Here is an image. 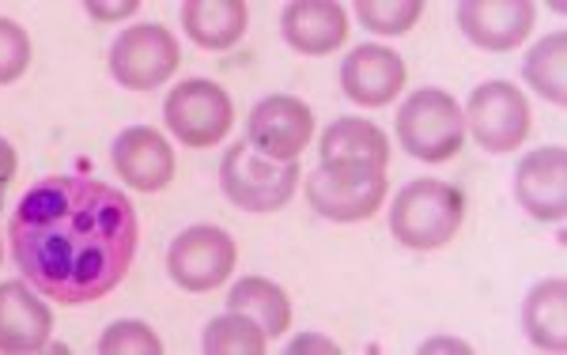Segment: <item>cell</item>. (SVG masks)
<instances>
[{"label":"cell","mask_w":567,"mask_h":355,"mask_svg":"<svg viewBox=\"0 0 567 355\" xmlns=\"http://www.w3.org/2000/svg\"><path fill=\"white\" fill-rule=\"evenodd\" d=\"M567 156L564 148H537L518 163L515 197L534 220L560 223L567 212Z\"/></svg>","instance_id":"13"},{"label":"cell","mask_w":567,"mask_h":355,"mask_svg":"<svg viewBox=\"0 0 567 355\" xmlns=\"http://www.w3.org/2000/svg\"><path fill=\"white\" fill-rule=\"evenodd\" d=\"M564 65H567V39L564 31H553L545 42H537L526 58V84L537 91L548 103H564L567 98V76H564Z\"/></svg>","instance_id":"21"},{"label":"cell","mask_w":567,"mask_h":355,"mask_svg":"<svg viewBox=\"0 0 567 355\" xmlns=\"http://www.w3.org/2000/svg\"><path fill=\"white\" fill-rule=\"evenodd\" d=\"M87 12L95 20H125V15L136 12V0H125V4H87Z\"/></svg>","instance_id":"27"},{"label":"cell","mask_w":567,"mask_h":355,"mask_svg":"<svg viewBox=\"0 0 567 355\" xmlns=\"http://www.w3.org/2000/svg\"><path fill=\"white\" fill-rule=\"evenodd\" d=\"M53 330V314L42 299L31 295V288L20 280L0 284V352L27 355L42 352L45 336Z\"/></svg>","instance_id":"16"},{"label":"cell","mask_w":567,"mask_h":355,"mask_svg":"<svg viewBox=\"0 0 567 355\" xmlns=\"http://www.w3.org/2000/svg\"><path fill=\"white\" fill-rule=\"evenodd\" d=\"M16 265L42 295L84 306L110 295L133 265L141 223L122 189L95 178H42L8 220Z\"/></svg>","instance_id":"1"},{"label":"cell","mask_w":567,"mask_h":355,"mask_svg":"<svg viewBox=\"0 0 567 355\" xmlns=\"http://www.w3.org/2000/svg\"><path fill=\"white\" fill-rule=\"evenodd\" d=\"M0 200H4V186H0Z\"/></svg>","instance_id":"30"},{"label":"cell","mask_w":567,"mask_h":355,"mask_svg":"<svg viewBox=\"0 0 567 355\" xmlns=\"http://www.w3.org/2000/svg\"><path fill=\"white\" fill-rule=\"evenodd\" d=\"M523 325L534 348L564 352L567 348V284L564 280H542L526 295Z\"/></svg>","instance_id":"19"},{"label":"cell","mask_w":567,"mask_h":355,"mask_svg":"<svg viewBox=\"0 0 567 355\" xmlns=\"http://www.w3.org/2000/svg\"><path fill=\"white\" fill-rule=\"evenodd\" d=\"M235 239L219 227H189L171 242L167 269L171 280L186 291H213L231 276L235 269Z\"/></svg>","instance_id":"8"},{"label":"cell","mask_w":567,"mask_h":355,"mask_svg":"<svg viewBox=\"0 0 567 355\" xmlns=\"http://www.w3.org/2000/svg\"><path fill=\"white\" fill-rule=\"evenodd\" d=\"M420 352H470V344L465 341H427Z\"/></svg>","instance_id":"29"},{"label":"cell","mask_w":567,"mask_h":355,"mask_svg":"<svg viewBox=\"0 0 567 355\" xmlns=\"http://www.w3.org/2000/svg\"><path fill=\"white\" fill-rule=\"evenodd\" d=\"M31 69V39L20 23L0 20V87L16 84Z\"/></svg>","instance_id":"25"},{"label":"cell","mask_w":567,"mask_h":355,"mask_svg":"<svg viewBox=\"0 0 567 355\" xmlns=\"http://www.w3.org/2000/svg\"><path fill=\"white\" fill-rule=\"evenodd\" d=\"M250 8L243 0H189L182 4V27L205 50H231L246 34Z\"/></svg>","instance_id":"18"},{"label":"cell","mask_w":567,"mask_h":355,"mask_svg":"<svg viewBox=\"0 0 567 355\" xmlns=\"http://www.w3.org/2000/svg\"><path fill=\"white\" fill-rule=\"evenodd\" d=\"M398 140L413 159L446 163L462 152L465 117L454 95L439 87H420L398 111Z\"/></svg>","instance_id":"3"},{"label":"cell","mask_w":567,"mask_h":355,"mask_svg":"<svg viewBox=\"0 0 567 355\" xmlns=\"http://www.w3.org/2000/svg\"><path fill=\"white\" fill-rule=\"evenodd\" d=\"M227 311L246 314L250 322H258L265 336H280L291 325L288 291L261 276H246L243 284H235L231 295H227Z\"/></svg>","instance_id":"20"},{"label":"cell","mask_w":567,"mask_h":355,"mask_svg":"<svg viewBox=\"0 0 567 355\" xmlns=\"http://www.w3.org/2000/svg\"><path fill=\"white\" fill-rule=\"evenodd\" d=\"M537 8L529 0H462L458 27L481 50L507 53L534 31Z\"/></svg>","instance_id":"11"},{"label":"cell","mask_w":567,"mask_h":355,"mask_svg":"<svg viewBox=\"0 0 567 355\" xmlns=\"http://www.w3.org/2000/svg\"><path fill=\"white\" fill-rule=\"evenodd\" d=\"M16 178V152H12V144L0 136V186L8 189V181Z\"/></svg>","instance_id":"28"},{"label":"cell","mask_w":567,"mask_h":355,"mask_svg":"<svg viewBox=\"0 0 567 355\" xmlns=\"http://www.w3.org/2000/svg\"><path fill=\"white\" fill-rule=\"evenodd\" d=\"M265 344H269V336L261 333V325L235 311H227L224 317H213L205 330L208 355H261Z\"/></svg>","instance_id":"22"},{"label":"cell","mask_w":567,"mask_h":355,"mask_svg":"<svg viewBox=\"0 0 567 355\" xmlns=\"http://www.w3.org/2000/svg\"><path fill=\"white\" fill-rule=\"evenodd\" d=\"M284 39L291 50L307 53V58H326L337 45L349 39V15L341 4H326V0H296L284 8Z\"/></svg>","instance_id":"17"},{"label":"cell","mask_w":567,"mask_h":355,"mask_svg":"<svg viewBox=\"0 0 567 355\" xmlns=\"http://www.w3.org/2000/svg\"><path fill=\"white\" fill-rule=\"evenodd\" d=\"M114 170L125 186L141 189V194H159L175 181V152L155 129L136 125L114 140Z\"/></svg>","instance_id":"14"},{"label":"cell","mask_w":567,"mask_h":355,"mask_svg":"<svg viewBox=\"0 0 567 355\" xmlns=\"http://www.w3.org/2000/svg\"><path fill=\"white\" fill-rule=\"evenodd\" d=\"M310 133H315V114L303 98L296 95H269L254 106L250 129H246V144L258 156L291 163L307 148Z\"/></svg>","instance_id":"9"},{"label":"cell","mask_w":567,"mask_h":355,"mask_svg":"<svg viewBox=\"0 0 567 355\" xmlns=\"http://www.w3.org/2000/svg\"><path fill=\"white\" fill-rule=\"evenodd\" d=\"M341 87L360 106H386L405 87V61L386 45H355L341 65Z\"/></svg>","instance_id":"15"},{"label":"cell","mask_w":567,"mask_h":355,"mask_svg":"<svg viewBox=\"0 0 567 355\" xmlns=\"http://www.w3.org/2000/svg\"><path fill=\"white\" fill-rule=\"evenodd\" d=\"M288 352H291V355H307V352L337 355V352H341V344L326 341V336H315V333H303V336H296V341L288 344Z\"/></svg>","instance_id":"26"},{"label":"cell","mask_w":567,"mask_h":355,"mask_svg":"<svg viewBox=\"0 0 567 355\" xmlns=\"http://www.w3.org/2000/svg\"><path fill=\"white\" fill-rule=\"evenodd\" d=\"M219 186H224L227 200L246 212H277L296 194L299 163L265 159L250 144H235L219 163Z\"/></svg>","instance_id":"4"},{"label":"cell","mask_w":567,"mask_h":355,"mask_svg":"<svg viewBox=\"0 0 567 355\" xmlns=\"http://www.w3.org/2000/svg\"><path fill=\"white\" fill-rule=\"evenodd\" d=\"M307 200L318 216L333 223L371 220L386 200V175H341L318 167L307 178Z\"/></svg>","instance_id":"10"},{"label":"cell","mask_w":567,"mask_h":355,"mask_svg":"<svg viewBox=\"0 0 567 355\" xmlns=\"http://www.w3.org/2000/svg\"><path fill=\"white\" fill-rule=\"evenodd\" d=\"M103 355H159L163 341L144 322H114L99 341Z\"/></svg>","instance_id":"24"},{"label":"cell","mask_w":567,"mask_h":355,"mask_svg":"<svg viewBox=\"0 0 567 355\" xmlns=\"http://www.w3.org/2000/svg\"><path fill=\"white\" fill-rule=\"evenodd\" d=\"M163 117L186 148H213L231 129L235 106L216 80H182L163 103Z\"/></svg>","instance_id":"5"},{"label":"cell","mask_w":567,"mask_h":355,"mask_svg":"<svg viewBox=\"0 0 567 355\" xmlns=\"http://www.w3.org/2000/svg\"><path fill=\"white\" fill-rule=\"evenodd\" d=\"M182 65V53L175 34L163 23H141L117 34V42L110 45V72L122 87L130 91H148L167 84Z\"/></svg>","instance_id":"6"},{"label":"cell","mask_w":567,"mask_h":355,"mask_svg":"<svg viewBox=\"0 0 567 355\" xmlns=\"http://www.w3.org/2000/svg\"><path fill=\"white\" fill-rule=\"evenodd\" d=\"M322 167L341 175H386L390 136L363 117H341L322 133Z\"/></svg>","instance_id":"12"},{"label":"cell","mask_w":567,"mask_h":355,"mask_svg":"<svg viewBox=\"0 0 567 355\" xmlns=\"http://www.w3.org/2000/svg\"><path fill=\"white\" fill-rule=\"evenodd\" d=\"M355 15L374 34H405L424 15V4L420 0H360Z\"/></svg>","instance_id":"23"},{"label":"cell","mask_w":567,"mask_h":355,"mask_svg":"<svg viewBox=\"0 0 567 355\" xmlns=\"http://www.w3.org/2000/svg\"><path fill=\"white\" fill-rule=\"evenodd\" d=\"M465 122L473 129V140L492 156L515 152L529 133V103L526 95L507 80H488L470 95L465 106Z\"/></svg>","instance_id":"7"},{"label":"cell","mask_w":567,"mask_h":355,"mask_svg":"<svg viewBox=\"0 0 567 355\" xmlns=\"http://www.w3.org/2000/svg\"><path fill=\"white\" fill-rule=\"evenodd\" d=\"M465 220V197L462 189L446 186L435 178L409 181L390 208V231L393 239L409 250H439L458 234Z\"/></svg>","instance_id":"2"}]
</instances>
